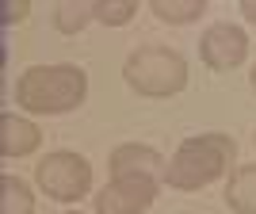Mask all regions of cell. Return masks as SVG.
Masks as SVG:
<instances>
[{
  "instance_id": "obj_2",
  "label": "cell",
  "mask_w": 256,
  "mask_h": 214,
  "mask_svg": "<svg viewBox=\"0 0 256 214\" xmlns=\"http://www.w3.org/2000/svg\"><path fill=\"white\" fill-rule=\"evenodd\" d=\"M234 160V138L230 134H195L180 142V150L168 160V184L176 192H199L206 184L222 180Z\"/></svg>"
},
{
  "instance_id": "obj_8",
  "label": "cell",
  "mask_w": 256,
  "mask_h": 214,
  "mask_svg": "<svg viewBox=\"0 0 256 214\" xmlns=\"http://www.w3.org/2000/svg\"><path fill=\"white\" fill-rule=\"evenodd\" d=\"M160 164L157 150H150V146H138V142H130V146H118L115 153H111V176L115 180H122V176H153Z\"/></svg>"
},
{
  "instance_id": "obj_7",
  "label": "cell",
  "mask_w": 256,
  "mask_h": 214,
  "mask_svg": "<svg viewBox=\"0 0 256 214\" xmlns=\"http://www.w3.org/2000/svg\"><path fill=\"white\" fill-rule=\"evenodd\" d=\"M38 142H42V134L31 118L12 115V111L0 115V153L4 157H27V153L38 150Z\"/></svg>"
},
{
  "instance_id": "obj_12",
  "label": "cell",
  "mask_w": 256,
  "mask_h": 214,
  "mask_svg": "<svg viewBox=\"0 0 256 214\" xmlns=\"http://www.w3.org/2000/svg\"><path fill=\"white\" fill-rule=\"evenodd\" d=\"M150 8L164 23H192L206 12V0H153Z\"/></svg>"
},
{
  "instance_id": "obj_6",
  "label": "cell",
  "mask_w": 256,
  "mask_h": 214,
  "mask_svg": "<svg viewBox=\"0 0 256 214\" xmlns=\"http://www.w3.org/2000/svg\"><path fill=\"white\" fill-rule=\"evenodd\" d=\"M199 54H203L206 69L214 73H230L237 65L245 62L248 54V34L237 27V23H214L210 31L203 34V42H199Z\"/></svg>"
},
{
  "instance_id": "obj_3",
  "label": "cell",
  "mask_w": 256,
  "mask_h": 214,
  "mask_svg": "<svg viewBox=\"0 0 256 214\" xmlns=\"http://www.w3.org/2000/svg\"><path fill=\"white\" fill-rule=\"evenodd\" d=\"M122 80L138 96L172 100L188 84V62L180 50H168V46H138L122 62Z\"/></svg>"
},
{
  "instance_id": "obj_5",
  "label": "cell",
  "mask_w": 256,
  "mask_h": 214,
  "mask_svg": "<svg viewBox=\"0 0 256 214\" xmlns=\"http://www.w3.org/2000/svg\"><path fill=\"white\" fill-rule=\"evenodd\" d=\"M153 199H157L153 176H122L96 195V214H142L153 206Z\"/></svg>"
},
{
  "instance_id": "obj_13",
  "label": "cell",
  "mask_w": 256,
  "mask_h": 214,
  "mask_svg": "<svg viewBox=\"0 0 256 214\" xmlns=\"http://www.w3.org/2000/svg\"><path fill=\"white\" fill-rule=\"evenodd\" d=\"M138 16V4L134 0H96V20L107 27H122Z\"/></svg>"
},
{
  "instance_id": "obj_11",
  "label": "cell",
  "mask_w": 256,
  "mask_h": 214,
  "mask_svg": "<svg viewBox=\"0 0 256 214\" xmlns=\"http://www.w3.org/2000/svg\"><path fill=\"white\" fill-rule=\"evenodd\" d=\"M88 20H96V4H92V0H62L58 12H54V23H58V31H62V34L84 31Z\"/></svg>"
},
{
  "instance_id": "obj_1",
  "label": "cell",
  "mask_w": 256,
  "mask_h": 214,
  "mask_svg": "<svg viewBox=\"0 0 256 214\" xmlns=\"http://www.w3.org/2000/svg\"><path fill=\"white\" fill-rule=\"evenodd\" d=\"M88 96V73L80 65H31L16 80V100L31 115H65Z\"/></svg>"
},
{
  "instance_id": "obj_4",
  "label": "cell",
  "mask_w": 256,
  "mask_h": 214,
  "mask_svg": "<svg viewBox=\"0 0 256 214\" xmlns=\"http://www.w3.org/2000/svg\"><path fill=\"white\" fill-rule=\"evenodd\" d=\"M34 180H38L46 199H54V203H76L92 188V164L73 150H58V153H46L38 160Z\"/></svg>"
},
{
  "instance_id": "obj_10",
  "label": "cell",
  "mask_w": 256,
  "mask_h": 214,
  "mask_svg": "<svg viewBox=\"0 0 256 214\" xmlns=\"http://www.w3.org/2000/svg\"><path fill=\"white\" fill-rule=\"evenodd\" d=\"M34 195L20 176H0V214H31Z\"/></svg>"
},
{
  "instance_id": "obj_16",
  "label": "cell",
  "mask_w": 256,
  "mask_h": 214,
  "mask_svg": "<svg viewBox=\"0 0 256 214\" xmlns=\"http://www.w3.org/2000/svg\"><path fill=\"white\" fill-rule=\"evenodd\" d=\"M252 88H256V65H252Z\"/></svg>"
},
{
  "instance_id": "obj_9",
  "label": "cell",
  "mask_w": 256,
  "mask_h": 214,
  "mask_svg": "<svg viewBox=\"0 0 256 214\" xmlns=\"http://www.w3.org/2000/svg\"><path fill=\"white\" fill-rule=\"evenodd\" d=\"M226 206L237 214H256V164H241V168L230 172Z\"/></svg>"
},
{
  "instance_id": "obj_14",
  "label": "cell",
  "mask_w": 256,
  "mask_h": 214,
  "mask_svg": "<svg viewBox=\"0 0 256 214\" xmlns=\"http://www.w3.org/2000/svg\"><path fill=\"white\" fill-rule=\"evenodd\" d=\"M27 12H31V4H27V0H16V4H8V8H4V27H12V23L27 20Z\"/></svg>"
},
{
  "instance_id": "obj_15",
  "label": "cell",
  "mask_w": 256,
  "mask_h": 214,
  "mask_svg": "<svg viewBox=\"0 0 256 214\" xmlns=\"http://www.w3.org/2000/svg\"><path fill=\"white\" fill-rule=\"evenodd\" d=\"M241 16L256 23V0H241Z\"/></svg>"
}]
</instances>
